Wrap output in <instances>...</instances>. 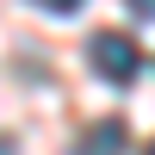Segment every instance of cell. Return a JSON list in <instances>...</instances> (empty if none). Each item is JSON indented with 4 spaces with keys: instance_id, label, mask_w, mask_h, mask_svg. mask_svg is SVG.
<instances>
[{
    "instance_id": "7a4b0ae2",
    "label": "cell",
    "mask_w": 155,
    "mask_h": 155,
    "mask_svg": "<svg viewBox=\"0 0 155 155\" xmlns=\"http://www.w3.org/2000/svg\"><path fill=\"white\" fill-rule=\"evenodd\" d=\"M118 149H124V124L106 118V124H93V130L81 137V149H74V155H118Z\"/></svg>"
},
{
    "instance_id": "3957f363",
    "label": "cell",
    "mask_w": 155,
    "mask_h": 155,
    "mask_svg": "<svg viewBox=\"0 0 155 155\" xmlns=\"http://www.w3.org/2000/svg\"><path fill=\"white\" fill-rule=\"evenodd\" d=\"M137 19H155V0H137Z\"/></svg>"
},
{
    "instance_id": "5b68a950",
    "label": "cell",
    "mask_w": 155,
    "mask_h": 155,
    "mask_svg": "<svg viewBox=\"0 0 155 155\" xmlns=\"http://www.w3.org/2000/svg\"><path fill=\"white\" fill-rule=\"evenodd\" d=\"M149 155H155V143H149Z\"/></svg>"
},
{
    "instance_id": "277c9868",
    "label": "cell",
    "mask_w": 155,
    "mask_h": 155,
    "mask_svg": "<svg viewBox=\"0 0 155 155\" xmlns=\"http://www.w3.org/2000/svg\"><path fill=\"white\" fill-rule=\"evenodd\" d=\"M12 149H19V143H12V137H0V155H12Z\"/></svg>"
},
{
    "instance_id": "6da1fadb",
    "label": "cell",
    "mask_w": 155,
    "mask_h": 155,
    "mask_svg": "<svg viewBox=\"0 0 155 155\" xmlns=\"http://www.w3.org/2000/svg\"><path fill=\"white\" fill-rule=\"evenodd\" d=\"M93 68L106 74V81L130 87V81H137V68H143L137 37H130V31H93Z\"/></svg>"
}]
</instances>
